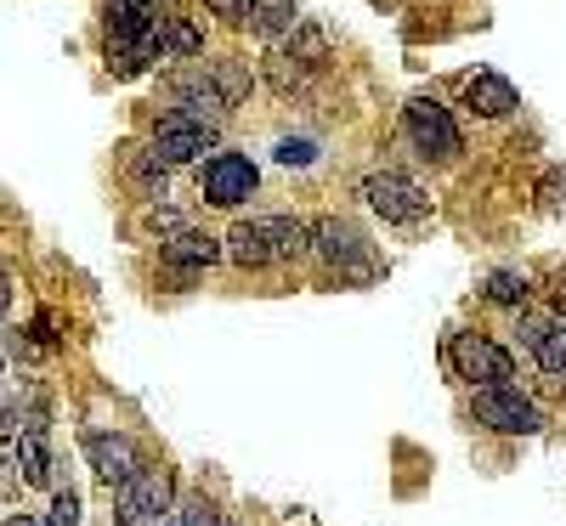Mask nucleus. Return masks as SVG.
<instances>
[{"mask_svg": "<svg viewBox=\"0 0 566 526\" xmlns=\"http://www.w3.org/2000/svg\"><path fill=\"white\" fill-rule=\"evenodd\" d=\"M442 362L470 379V386H504V379L515 374L510 351L499 340H488V334H448V346H442Z\"/></svg>", "mask_w": 566, "mask_h": 526, "instance_id": "obj_1", "label": "nucleus"}, {"mask_svg": "<svg viewBox=\"0 0 566 526\" xmlns=\"http://www.w3.org/2000/svg\"><path fill=\"white\" fill-rule=\"evenodd\" d=\"M522 346L533 351V362L555 379H566V312H527L522 317Z\"/></svg>", "mask_w": 566, "mask_h": 526, "instance_id": "obj_8", "label": "nucleus"}, {"mask_svg": "<svg viewBox=\"0 0 566 526\" xmlns=\"http://www.w3.org/2000/svg\"><path fill=\"white\" fill-rule=\"evenodd\" d=\"M290 52H295V57H306V63H323V57H328V34L306 23V29H295V34H290Z\"/></svg>", "mask_w": 566, "mask_h": 526, "instance_id": "obj_23", "label": "nucleus"}, {"mask_svg": "<svg viewBox=\"0 0 566 526\" xmlns=\"http://www.w3.org/2000/svg\"><path fill=\"white\" fill-rule=\"evenodd\" d=\"M312 154H317V148H312L306 136H283V141H277V159H283V165H312Z\"/></svg>", "mask_w": 566, "mask_h": 526, "instance_id": "obj_24", "label": "nucleus"}, {"mask_svg": "<svg viewBox=\"0 0 566 526\" xmlns=\"http://www.w3.org/2000/svg\"><path fill=\"white\" fill-rule=\"evenodd\" d=\"M227 261L232 266H266L272 261V232L266 221H239L227 232Z\"/></svg>", "mask_w": 566, "mask_h": 526, "instance_id": "obj_14", "label": "nucleus"}, {"mask_svg": "<svg viewBox=\"0 0 566 526\" xmlns=\"http://www.w3.org/2000/svg\"><path fill=\"white\" fill-rule=\"evenodd\" d=\"M142 232L159 238V244H170L176 232H187V215H181V210H170V204H148V210H142Z\"/></svg>", "mask_w": 566, "mask_h": 526, "instance_id": "obj_20", "label": "nucleus"}, {"mask_svg": "<svg viewBox=\"0 0 566 526\" xmlns=\"http://www.w3.org/2000/svg\"><path fill=\"white\" fill-rule=\"evenodd\" d=\"M527 295H533L527 272H493V277L482 283V301H493V306H515V312H522Z\"/></svg>", "mask_w": 566, "mask_h": 526, "instance_id": "obj_16", "label": "nucleus"}, {"mask_svg": "<svg viewBox=\"0 0 566 526\" xmlns=\"http://www.w3.org/2000/svg\"><path fill=\"white\" fill-rule=\"evenodd\" d=\"M312 69H317V63H306V57H295V52H272V57H266V80L283 91V97H290V91H301V85L312 80Z\"/></svg>", "mask_w": 566, "mask_h": 526, "instance_id": "obj_17", "label": "nucleus"}, {"mask_svg": "<svg viewBox=\"0 0 566 526\" xmlns=\"http://www.w3.org/2000/svg\"><path fill=\"white\" fill-rule=\"evenodd\" d=\"M159 255H165V266H176V272H199V266H210V261H221L227 255V244H216L210 232H176L170 244H159Z\"/></svg>", "mask_w": 566, "mask_h": 526, "instance_id": "obj_13", "label": "nucleus"}, {"mask_svg": "<svg viewBox=\"0 0 566 526\" xmlns=\"http://www.w3.org/2000/svg\"><path fill=\"white\" fill-rule=\"evenodd\" d=\"M85 459H91V470H97L108 487L130 482V475L142 470L136 442H130V436H114V430H85Z\"/></svg>", "mask_w": 566, "mask_h": 526, "instance_id": "obj_10", "label": "nucleus"}, {"mask_svg": "<svg viewBox=\"0 0 566 526\" xmlns=\"http://www.w3.org/2000/svg\"><path fill=\"white\" fill-rule=\"evenodd\" d=\"M255 165L244 159V154H216L210 165H205V176H199V193L210 199V204H221V210H232V204H244L250 193H255Z\"/></svg>", "mask_w": 566, "mask_h": 526, "instance_id": "obj_7", "label": "nucleus"}, {"mask_svg": "<svg viewBox=\"0 0 566 526\" xmlns=\"http://www.w3.org/2000/svg\"><path fill=\"white\" fill-rule=\"evenodd\" d=\"M312 250L328 261V266H357L363 261V232L352 227V221H340V215H323V221H312Z\"/></svg>", "mask_w": 566, "mask_h": 526, "instance_id": "obj_11", "label": "nucleus"}, {"mask_svg": "<svg viewBox=\"0 0 566 526\" xmlns=\"http://www.w3.org/2000/svg\"><path fill=\"white\" fill-rule=\"evenodd\" d=\"M125 170H130V181H136L148 199H165V159H159L154 148H148V154H130Z\"/></svg>", "mask_w": 566, "mask_h": 526, "instance_id": "obj_19", "label": "nucleus"}, {"mask_svg": "<svg viewBox=\"0 0 566 526\" xmlns=\"http://www.w3.org/2000/svg\"><path fill=\"white\" fill-rule=\"evenodd\" d=\"M459 91H464V103L476 108V114H488V119H504V114L522 108L515 85H510V80H499V74H464V80H459Z\"/></svg>", "mask_w": 566, "mask_h": 526, "instance_id": "obj_12", "label": "nucleus"}, {"mask_svg": "<svg viewBox=\"0 0 566 526\" xmlns=\"http://www.w3.org/2000/svg\"><path fill=\"white\" fill-rule=\"evenodd\" d=\"M555 306H560V312H566V266H560V272H555Z\"/></svg>", "mask_w": 566, "mask_h": 526, "instance_id": "obj_27", "label": "nucleus"}, {"mask_svg": "<svg viewBox=\"0 0 566 526\" xmlns=\"http://www.w3.org/2000/svg\"><path fill=\"white\" fill-rule=\"evenodd\" d=\"M250 29L261 40H277L283 29H295V0H250Z\"/></svg>", "mask_w": 566, "mask_h": 526, "instance_id": "obj_15", "label": "nucleus"}, {"mask_svg": "<svg viewBox=\"0 0 566 526\" xmlns=\"http://www.w3.org/2000/svg\"><path fill=\"white\" fill-rule=\"evenodd\" d=\"M170 504H176V475L159 464H142L130 482H119V526H159Z\"/></svg>", "mask_w": 566, "mask_h": 526, "instance_id": "obj_2", "label": "nucleus"}, {"mask_svg": "<svg viewBox=\"0 0 566 526\" xmlns=\"http://www.w3.org/2000/svg\"><path fill=\"white\" fill-rule=\"evenodd\" d=\"M205 45V34L187 23V18H165L159 23V57H193Z\"/></svg>", "mask_w": 566, "mask_h": 526, "instance_id": "obj_18", "label": "nucleus"}, {"mask_svg": "<svg viewBox=\"0 0 566 526\" xmlns=\"http://www.w3.org/2000/svg\"><path fill=\"white\" fill-rule=\"evenodd\" d=\"M470 413H476L488 430H499V436H533V430H544V413L515 391L510 379H504V386H476Z\"/></svg>", "mask_w": 566, "mask_h": 526, "instance_id": "obj_3", "label": "nucleus"}, {"mask_svg": "<svg viewBox=\"0 0 566 526\" xmlns=\"http://www.w3.org/2000/svg\"><path fill=\"white\" fill-rule=\"evenodd\" d=\"M170 91H176V119H193V125H221L227 119V108H232V97L221 91V80L216 74H205V69H193V74H176L170 80Z\"/></svg>", "mask_w": 566, "mask_h": 526, "instance_id": "obj_5", "label": "nucleus"}, {"mask_svg": "<svg viewBox=\"0 0 566 526\" xmlns=\"http://www.w3.org/2000/svg\"><path fill=\"white\" fill-rule=\"evenodd\" d=\"M7 526H45V520H40V515H29V509H23V515H7Z\"/></svg>", "mask_w": 566, "mask_h": 526, "instance_id": "obj_28", "label": "nucleus"}, {"mask_svg": "<svg viewBox=\"0 0 566 526\" xmlns=\"http://www.w3.org/2000/svg\"><path fill=\"white\" fill-rule=\"evenodd\" d=\"M154 154L165 159V165H193V159H205V154H216V125H193V119H165L159 130H154Z\"/></svg>", "mask_w": 566, "mask_h": 526, "instance_id": "obj_9", "label": "nucleus"}, {"mask_svg": "<svg viewBox=\"0 0 566 526\" xmlns=\"http://www.w3.org/2000/svg\"><path fill=\"white\" fill-rule=\"evenodd\" d=\"M12 459H18V470L29 475V482H45V475H52V459H45V448L34 442V436H12Z\"/></svg>", "mask_w": 566, "mask_h": 526, "instance_id": "obj_22", "label": "nucleus"}, {"mask_svg": "<svg viewBox=\"0 0 566 526\" xmlns=\"http://www.w3.org/2000/svg\"><path fill=\"white\" fill-rule=\"evenodd\" d=\"M402 125H408V141L424 159H453L459 154V125H453V114L437 97H413L402 108Z\"/></svg>", "mask_w": 566, "mask_h": 526, "instance_id": "obj_4", "label": "nucleus"}, {"mask_svg": "<svg viewBox=\"0 0 566 526\" xmlns=\"http://www.w3.org/2000/svg\"><path fill=\"white\" fill-rule=\"evenodd\" d=\"M176 526H239V520L221 515L210 498H181V504H176Z\"/></svg>", "mask_w": 566, "mask_h": 526, "instance_id": "obj_21", "label": "nucleus"}, {"mask_svg": "<svg viewBox=\"0 0 566 526\" xmlns=\"http://www.w3.org/2000/svg\"><path fill=\"white\" fill-rule=\"evenodd\" d=\"M52 526H80V493H52Z\"/></svg>", "mask_w": 566, "mask_h": 526, "instance_id": "obj_25", "label": "nucleus"}, {"mask_svg": "<svg viewBox=\"0 0 566 526\" xmlns=\"http://www.w3.org/2000/svg\"><path fill=\"white\" fill-rule=\"evenodd\" d=\"M363 199L380 210L386 221H424L431 215V199H424V187L397 176V170H380V176H368L363 181Z\"/></svg>", "mask_w": 566, "mask_h": 526, "instance_id": "obj_6", "label": "nucleus"}, {"mask_svg": "<svg viewBox=\"0 0 566 526\" xmlns=\"http://www.w3.org/2000/svg\"><path fill=\"white\" fill-rule=\"evenodd\" d=\"M205 7L227 23H250V0H205Z\"/></svg>", "mask_w": 566, "mask_h": 526, "instance_id": "obj_26", "label": "nucleus"}]
</instances>
